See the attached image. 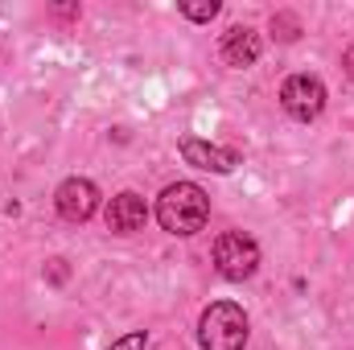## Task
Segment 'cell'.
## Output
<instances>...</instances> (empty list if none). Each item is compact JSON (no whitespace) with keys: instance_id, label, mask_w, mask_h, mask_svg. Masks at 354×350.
<instances>
[{"instance_id":"obj_1","label":"cell","mask_w":354,"mask_h":350,"mask_svg":"<svg viewBox=\"0 0 354 350\" xmlns=\"http://www.w3.org/2000/svg\"><path fill=\"white\" fill-rule=\"evenodd\" d=\"M210 219V198L194 181H174L157 198V223L169 235H198Z\"/></svg>"},{"instance_id":"obj_2","label":"cell","mask_w":354,"mask_h":350,"mask_svg":"<svg viewBox=\"0 0 354 350\" xmlns=\"http://www.w3.org/2000/svg\"><path fill=\"white\" fill-rule=\"evenodd\" d=\"M198 347L202 350H243L248 347V313L235 301H214L198 317Z\"/></svg>"},{"instance_id":"obj_3","label":"cell","mask_w":354,"mask_h":350,"mask_svg":"<svg viewBox=\"0 0 354 350\" xmlns=\"http://www.w3.org/2000/svg\"><path fill=\"white\" fill-rule=\"evenodd\" d=\"M210 256H214V272L223 280H248L260 268V243L252 235H243V231H223L214 239Z\"/></svg>"},{"instance_id":"obj_4","label":"cell","mask_w":354,"mask_h":350,"mask_svg":"<svg viewBox=\"0 0 354 350\" xmlns=\"http://www.w3.org/2000/svg\"><path fill=\"white\" fill-rule=\"evenodd\" d=\"M280 107H284L292 120H301V124L317 120V116L326 111V83H322L317 75H292V79H284V87H280Z\"/></svg>"},{"instance_id":"obj_5","label":"cell","mask_w":354,"mask_h":350,"mask_svg":"<svg viewBox=\"0 0 354 350\" xmlns=\"http://www.w3.org/2000/svg\"><path fill=\"white\" fill-rule=\"evenodd\" d=\"M54 206L66 223H87L91 214L99 210V185L91 177H66L54 194Z\"/></svg>"},{"instance_id":"obj_6","label":"cell","mask_w":354,"mask_h":350,"mask_svg":"<svg viewBox=\"0 0 354 350\" xmlns=\"http://www.w3.org/2000/svg\"><path fill=\"white\" fill-rule=\"evenodd\" d=\"M181 157H185V165H198V169H210V174H231L243 161L239 149H223V145H210V140H198V136H181Z\"/></svg>"},{"instance_id":"obj_7","label":"cell","mask_w":354,"mask_h":350,"mask_svg":"<svg viewBox=\"0 0 354 350\" xmlns=\"http://www.w3.org/2000/svg\"><path fill=\"white\" fill-rule=\"evenodd\" d=\"M107 231H115V235H136V231H145V223H149V206H145V198L140 194H132V190H124V194H115L111 202H107Z\"/></svg>"},{"instance_id":"obj_8","label":"cell","mask_w":354,"mask_h":350,"mask_svg":"<svg viewBox=\"0 0 354 350\" xmlns=\"http://www.w3.org/2000/svg\"><path fill=\"white\" fill-rule=\"evenodd\" d=\"M260 50H264V42H260V33H256V29H248V25L227 29V33H223V46H218L223 62H227V66H235V71L252 66V62L260 58Z\"/></svg>"},{"instance_id":"obj_9","label":"cell","mask_w":354,"mask_h":350,"mask_svg":"<svg viewBox=\"0 0 354 350\" xmlns=\"http://www.w3.org/2000/svg\"><path fill=\"white\" fill-rule=\"evenodd\" d=\"M218 8H223L218 0H202V4L181 0V4H177V12H181V17H189V21H214V17H218Z\"/></svg>"},{"instance_id":"obj_10","label":"cell","mask_w":354,"mask_h":350,"mask_svg":"<svg viewBox=\"0 0 354 350\" xmlns=\"http://www.w3.org/2000/svg\"><path fill=\"white\" fill-rule=\"evenodd\" d=\"M272 33H276L280 42H297V37H301V21H297V12H276V17H272Z\"/></svg>"},{"instance_id":"obj_11","label":"cell","mask_w":354,"mask_h":350,"mask_svg":"<svg viewBox=\"0 0 354 350\" xmlns=\"http://www.w3.org/2000/svg\"><path fill=\"white\" fill-rule=\"evenodd\" d=\"M145 347H149V334H145V330H132V334L115 338L107 350H145Z\"/></svg>"},{"instance_id":"obj_12","label":"cell","mask_w":354,"mask_h":350,"mask_svg":"<svg viewBox=\"0 0 354 350\" xmlns=\"http://www.w3.org/2000/svg\"><path fill=\"white\" fill-rule=\"evenodd\" d=\"M342 71H346V79L354 83V46H346V54H342Z\"/></svg>"}]
</instances>
